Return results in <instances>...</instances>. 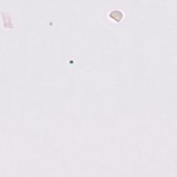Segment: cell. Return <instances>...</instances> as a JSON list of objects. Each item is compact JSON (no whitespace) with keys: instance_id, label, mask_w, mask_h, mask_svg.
Listing matches in <instances>:
<instances>
[{"instance_id":"cell-1","label":"cell","mask_w":177,"mask_h":177,"mask_svg":"<svg viewBox=\"0 0 177 177\" xmlns=\"http://www.w3.org/2000/svg\"><path fill=\"white\" fill-rule=\"evenodd\" d=\"M109 16L110 18H112V19H115L116 21H120V19L123 18V12L120 10H113L112 11H111V13H109Z\"/></svg>"}]
</instances>
